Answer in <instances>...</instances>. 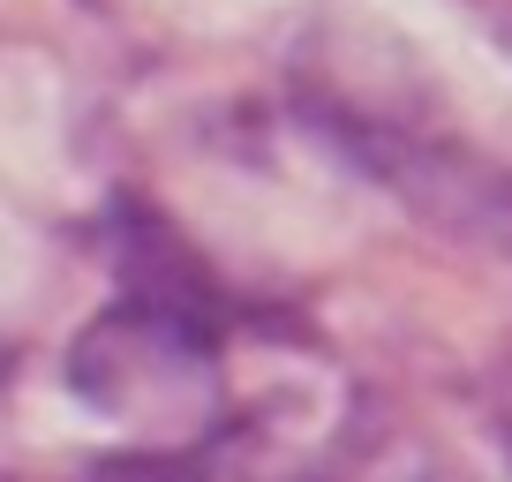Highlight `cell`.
I'll return each instance as SVG.
<instances>
[{"instance_id":"7a4b0ae2","label":"cell","mask_w":512,"mask_h":482,"mask_svg":"<svg viewBox=\"0 0 512 482\" xmlns=\"http://www.w3.org/2000/svg\"><path fill=\"white\" fill-rule=\"evenodd\" d=\"M309 113H317V136L339 144V159L362 166L422 226H437L445 241H467V249H490V257H512V166L482 159L452 136L377 121L362 106H332V98H317Z\"/></svg>"},{"instance_id":"5b68a950","label":"cell","mask_w":512,"mask_h":482,"mask_svg":"<svg viewBox=\"0 0 512 482\" xmlns=\"http://www.w3.org/2000/svg\"><path fill=\"white\" fill-rule=\"evenodd\" d=\"M392 482H467V475H460L452 460H430V452H415V460H407Z\"/></svg>"},{"instance_id":"8992f818","label":"cell","mask_w":512,"mask_h":482,"mask_svg":"<svg viewBox=\"0 0 512 482\" xmlns=\"http://www.w3.org/2000/svg\"><path fill=\"white\" fill-rule=\"evenodd\" d=\"M497 31H505V38H512V16H505V23H497Z\"/></svg>"},{"instance_id":"52a82bcc","label":"cell","mask_w":512,"mask_h":482,"mask_svg":"<svg viewBox=\"0 0 512 482\" xmlns=\"http://www.w3.org/2000/svg\"><path fill=\"white\" fill-rule=\"evenodd\" d=\"M0 482H23V475H0Z\"/></svg>"},{"instance_id":"6da1fadb","label":"cell","mask_w":512,"mask_h":482,"mask_svg":"<svg viewBox=\"0 0 512 482\" xmlns=\"http://www.w3.org/2000/svg\"><path fill=\"white\" fill-rule=\"evenodd\" d=\"M106 257L121 272V302H106L68 347V385L98 415L136 430L196 437L219 422L226 392V332L241 324V302L211 279V264L189 249L181 226H166L151 204L128 196L106 226Z\"/></svg>"},{"instance_id":"3957f363","label":"cell","mask_w":512,"mask_h":482,"mask_svg":"<svg viewBox=\"0 0 512 482\" xmlns=\"http://www.w3.org/2000/svg\"><path fill=\"white\" fill-rule=\"evenodd\" d=\"M91 482H324V467L272 415H219L174 445L113 452L91 467Z\"/></svg>"},{"instance_id":"277c9868","label":"cell","mask_w":512,"mask_h":482,"mask_svg":"<svg viewBox=\"0 0 512 482\" xmlns=\"http://www.w3.org/2000/svg\"><path fill=\"white\" fill-rule=\"evenodd\" d=\"M490 415H497V445H505V467H512V362L497 370V385H490Z\"/></svg>"}]
</instances>
